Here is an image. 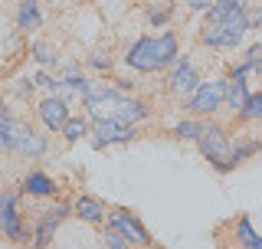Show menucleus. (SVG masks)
Listing matches in <instances>:
<instances>
[{"label":"nucleus","mask_w":262,"mask_h":249,"mask_svg":"<svg viewBox=\"0 0 262 249\" xmlns=\"http://www.w3.org/2000/svg\"><path fill=\"white\" fill-rule=\"evenodd\" d=\"M10 125H13V115L7 109V102L0 98V151H10Z\"/></svg>","instance_id":"a878e982"},{"label":"nucleus","mask_w":262,"mask_h":249,"mask_svg":"<svg viewBox=\"0 0 262 249\" xmlns=\"http://www.w3.org/2000/svg\"><path fill=\"white\" fill-rule=\"evenodd\" d=\"M4 203H7V190H0V223H4Z\"/></svg>","instance_id":"72a5a7b5"},{"label":"nucleus","mask_w":262,"mask_h":249,"mask_svg":"<svg viewBox=\"0 0 262 249\" xmlns=\"http://www.w3.org/2000/svg\"><path fill=\"white\" fill-rule=\"evenodd\" d=\"M246 16H243V7H233V10H226L223 16V43L220 49H239L243 39H246Z\"/></svg>","instance_id":"ddd939ff"},{"label":"nucleus","mask_w":262,"mask_h":249,"mask_svg":"<svg viewBox=\"0 0 262 249\" xmlns=\"http://www.w3.org/2000/svg\"><path fill=\"white\" fill-rule=\"evenodd\" d=\"M112 118H115V121H121V125H141V121L151 118V105H147L144 98L121 95V102H118V109H115Z\"/></svg>","instance_id":"2eb2a0df"},{"label":"nucleus","mask_w":262,"mask_h":249,"mask_svg":"<svg viewBox=\"0 0 262 249\" xmlns=\"http://www.w3.org/2000/svg\"><path fill=\"white\" fill-rule=\"evenodd\" d=\"M85 66H89L92 72H112V69H115V56L95 53V56H89V59H85Z\"/></svg>","instance_id":"cd10ccee"},{"label":"nucleus","mask_w":262,"mask_h":249,"mask_svg":"<svg viewBox=\"0 0 262 249\" xmlns=\"http://www.w3.org/2000/svg\"><path fill=\"white\" fill-rule=\"evenodd\" d=\"M16 95L30 102V98H33V79H20V82H16Z\"/></svg>","instance_id":"7c9ffc66"},{"label":"nucleus","mask_w":262,"mask_h":249,"mask_svg":"<svg viewBox=\"0 0 262 249\" xmlns=\"http://www.w3.org/2000/svg\"><path fill=\"white\" fill-rule=\"evenodd\" d=\"M226 105V79H200L196 89L184 98V109L196 118H213Z\"/></svg>","instance_id":"7ed1b4c3"},{"label":"nucleus","mask_w":262,"mask_h":249,"mask_svg":"<svg viewBox=\"0 0 262 249\" xmlns=\"http://www.w3.org/2000/svg\"><path fill=\"white\" fill-rule=\"evenodd\" d=\"M196 82H200V72H196V66L187 59H177L174 66H170V76H167V89L174 95H180V98H187L196 89Z\"/></svg>","instance_id":"9b49d317"},{"label":"nucleus","mask_w":262,"mask_h":249,"mask_svg":"<svg viewBox=\"0 0 262 249\" xmlns=\"http://www.w3.org/2000/svg\"><path fill=\"white\" fill-rule=\"evenodd\" d=\"M262 118V92H249L246 105L239 112H233V121L236 125H246V121H259Z\"/></svg>","instance_id":"412c9836"},{"label":"nucleus","mask_w":262,"mask_h":249,"mask_svg":"<svg viewBox=\"0 0 262 249\" xmlns=\"http://www.w3.org/2000/svg\"><path fill=\"white\" fill-rule=\"evenodd\" d=\"M105 223H112V226L131 243V249H151L154 246V239H151V233H147V226L141 223V217L131 213L128 206H108Z\"/></svg>","instance_id":"423d86ee"},{"label":"nucleus","mask_w":262,"mask_h":249,"mask_svg":"<svg viewBox=\"0 0 262 249\" xmlns=\"http://www.w3.org/2000/svg\"><path fill=\"white\" fill-rule=\"evenodd\" d=\"M252 72H256V76H262V56H259V63L252 66Z\"/></svg>","instance_id":"f704fd0d"},{"label":"nucleus","mask_w":262,"mask_h":249,"mask_svg":"<svg viewBox=\"0 0 262 249\" xmlns=\"http://www.w3.org/2000/svg\"><path fill=\"white\" fill-rule=\"evenodd\" d=\"M193 144L200 148V154L210 161V168L216 174H233L236 171V164L229 161V131L223 125L203 121V128H200V135H196Z\"/></svg>","instance_id":"f03ea898"},{"label":"nucleus","mask_w":262,"mask_h":249,"mask_svg":"<svg viewBox=\"0 0 262 249\" xmlns=\"http://www.w3.org/2000/svg\"><path fill=\"white\" fill-rule=\"evenodd\" d=\"M79 98H82V109H85V118L89 121H105V118H112V115H115V109H118L121 92L115 86H105V82L89 79L85 92H82Z\"/></svg>","instance_id":"39448f33"},{"label":"nucleus","mask_w":262,"mask_h":249,"mask_svg":"<svg viewBox=\"0 0 262 249\" xmlns=\"http://www.w3.org/2000/svg\"><path fill=\"white\" fill-rule=\"evenodd\" d=\"M200 128H203V121H196V118H180L174 128H170V135H174L177 141H196Z\"/></svg>","instance_id":"4be33fe9"},{"label":"nucleus","mask_w":262,"mask_h":249,"mask_svg":"<svg viewBox=\"0 0 262 249\" xmlns=\"http://www.w3.org/2000/svg\"><path fill=\"white\" fill-rule=\"evenodd\" d=\"M89 128H92V121L85 118V115H69L66 118V125H62V131L59 135L69 141V144H76V141H82V138H89Z\"/></svg>","instance_id":"6ab92c4d"},{"label":"nucleus","mask_w":262,"mask_h":249,"mask_svg":"<svg viewBox=\"0 0 262 249\" xmlns=\"http://www.w3.org/2000/svg\"><path fill=\"white\" fill-rule=\"evenodd\" d=\"M262 151V141L259 138H246V135H236L229 138V161L239 168L243 161H249V157H256Z\"/></svg>","instance_id":"dca6fc26"},{"label":"nucleus","mask_w":262,"mask_h":249,"mask_svg":"<svg viewBox=\"0 0 262 249\" xmlns=\"http://www.w3.org/2000/svg\"><path fill=\"white\" fill-rule=\"evenodd\" d=\"M174 13H177V7H174V0H167V4H151L147 7V13H144V20H147V27H158V30H164L170 20H174Z\"/></svg>","instance_id":"aec40b11"},{"label":"nucleus","mask_w":262,"mask_h":249,"mask_svg":"<svg viewBox=\"0 0 262 249\" xmlns=\"http://www.w3.org/2000/svg\"><path fill=\"white\" fill-rule=\"evenodd\" d=\"M125 66L135 72H144V76H151V72H164L167 66H174L180 59V39L174 30H161L158 36H138L135 43L125 49Z\"/></svg>","instance_id":"f257e3e1"},{"label":"nucleus","mask_w":262,"mask_h":249,"mask_svg":"<svg viewBox=\"0 0 262 249\" xmlns=\"http://www.w3.org/2000/svg\"><path fill=\"white\" fill-rule=\"evenodd\" d=\"M259 56H262V39H259V43H252V46H246V49H243V56H239V63H236V66H243L246 72H252V66L259 63Z\"/></svg>","instance_id":"c85d7f7f"},{"label":"nucleus","mask_w":262,"mask_h":249,"mask_svg":"<svg viewBox=\"0 0 262 249\" xmlns=\"http://www.w3.org/2000/svg\"><path fill=\"white\" fill-rule=\"evenodd\" d=\"M33 59H36L39 66H56V53H53V46H49L46 39H36V43H33Z\"/></svg>","instance_id":"bb28decb"},{"label":"nucleus","mask_w":262,"mask_h":249,"mask_svg":"<svg viewBox=\"0 0 262 249\" xmlns=\"http://www.w3.org/2000/svg\"><path fill=\"white\" fill-rule=\"evenodd\" d=\"M102 246L105 249H131V243L112 226V223H102Z\"/></svg>","instance_id":"393cba45"},{"label":"nucleus","mask_w":262,"mask_h":249,"mask_svg":"<svg viewBox=\"0 0 262 249\" xmlns=\"http://www.w3.org/2000/svg\"><path fill=\"white\" fill-rule=\"evenodd\" d=\"M236 239H239V246H243V249H252V246H256L259 233L252 230L249 217H239V220H236Z\"/></svg>","instance_id":"b1692460"},{"label":"nucleus","mask_w":262,"mask_h":249,"mask_svg":"<svg viewBox=\"0 0 262 249\" xmlns=\"http://www.w3.org/2000/svg\"><path fill=\"white\" fill-rule=\"evenodd\" d=\"M187 7H190V13H207L213 7V0H187Z\"/></svg>","instance_id":"2f4dec72"},{"label":"nucleus","mask_w":262,"mask_h":249,"mask_svg":"<svg viewBox=\"0 0 262 249\" xmlns=\"http://www.w3.org/2000/svg\"><path fill=\"white\" fill-rule=\"evenodd\" d=\"M89 138H92V148H112V144H131L138 138V125H121L115 118H105V121H92L89 128Z\"/></svg>","instance_id":"6e6552de"},{"label":"nucleus","mask_w":262,"mask_h":249,"mask_svg":"<svg viewBox=\"0 0 262 249\" xmlns=\"http://www.w3.org/2000/svg\"><path fill=\"white\" fill-rule=\"evenodd\" d=\"M33 82H36L39 89H46V95H56V92H59V79L49 76V72H36V79H33Z\"/></svg>","instance_id":"c756f323"},{"label":"nucleus","mask_w":262,"mask_h":249,"mask_svg":"<svg viewBox=\"0 0 262 249\" xmlns=\"http://www.w3.org/2000/svg\"><path fill=\"white\" fill-rule=\"evenodd\" d=\"M252 249H262V236H259V239H256V246H252Z\"/></svg>","instance_id":"c9c22d12"},{"label":"nucleus","mask_w":262,"mask_h":249,"mask_svg":"<svg viewBox=\"0 0 262 249\" xmlns=\"http://www.w3.org/2000/svg\"><path fill=\"white\" fill-rule=\"evenodd\" d=\"M243 16H246V30H262V0H243Z\"/></svg>","instance_id":"5701e85b"},{"label":"nucleus","mask_w":262,"mask_h":249,"mask_svg":"<svg viewBox=\"0 0 262 249\" xmlns=\"http://www.w3.org/2000/svg\"><path fill=\"white\" fill-rule=\"evenodd\" d=\"M69 217H72V203H66V200H56V203L43 206V210L36 213V223L30 226V246L27 249H46L53 243L56 230L62 226V220H69Z\"/></svg>","instance_id":"20e7f679"},{"label":"nucleus","mask_w":262,"mask_h":249,"mask_svg":"<svg viewBox=\"0 0 262 249\" xmlns=\"http://www.w3.org/2000/svg\"><path fill=\"white\" fill-rule=\"evenodd\" d=\"M72 217H79L89 226H102L105 217H108V206H105V200H98L92 194H79L72 200Z\"/></svg>","instance_id":"f8f14e48"},{"label":"nucleus","mask_w":262,"mask_h":249,"mask_svg":"<svg viewBox=\"0 0 262 249\" xmlns=\"http://www.w3.org/2000/svg\"><path fill=\"white\" fill-rule=\"evenodd\" d=\"M69 115H72L69 102L59 98V95H46L43 102L36 105V118H39V125H43V131H49V135H59Z\"/></svg>","instance_id":"9d476101"},{"label":"nucleus","mask_w":262,"mask_h":249,"mask_svg":"<svg viewBox=\"0 0 262 249\" xmlns=\"http://www.w3.org/2000/svg\"><path fill=\"white\" fill-rule=\"evenodd\" d=\"M56 180L49 177L46 171H27V177L20 180V194H27V197H36V200H53V194H56Z\"/></svg>","instance_id":"4468645a"},{"label":"nucleus","mask_w":262,"mask_h":249,"mask_svg":"<svg viewBox=\"0 0 262 249\" xmlns=\"http://www.w3.org/2000/svg\"><path fill=\"white\" fill-rule=\"evenodd\" d=\"M49 151V138L43 135L39 128H33L27 121H16L10 125V154H20L27 157V161H36V157H43Z\"/></svg>","instance_id":"0eeeda50"},{"label":"nucleus","mask_w":262,"mask_h":249,"mask_svg":"<svg viewBox=\"0 0 262 249\" xmlns=\"http://www.w3.org/2000/svg\"><path fill=\"white\" fill-rule=\"evenodd\" d=\"M243 0H213V7H220V10H233V7H239Z\"/></svg>","instance_id":"473e14b6"},{"label":"nucleus","mask_w":262,"mask_h":249,"mask_svg":"<svg viewBox=\"0 0 262 249\" xmlns=\"http://www.w3.org/2000/svg\"><path fill=\"white\" fill-rule=\"evenodd\" d=\"M246 98H249V82H246V76H226V105L223 109L239 112L246 105Z\"/></svg>","instance_id":"a211bd4d"},{"label":"nucleus","mask_w":262,"mask_h":249,"mask_svg":"<svg viewBox=\"0 0 262 249\" xmlns=\"http://www.w3.org/2000/svg\"><path fill=\"white\" fill-rule=\"evenodd\" d=\"M0 233L10 239L13 246H30V226H27V217H23V210H20V194H13V190H7Z\"/></svg>","instance_id":"1a4fd4ad"},{"label":"nucleus","mask_w":262,"mask_h":249,"mask_svg":"<svg viewBox=\"0 0 262 249\" xmlns=\"http://www.w3.org/2000/svg\"><path fill=\"white\" fill-rule=\"evenodd\" d=\"M39 27H43L39 0H20L16 4V30H39Z\"/></svg>","instance_id":"f3484780"}]
</instances>
